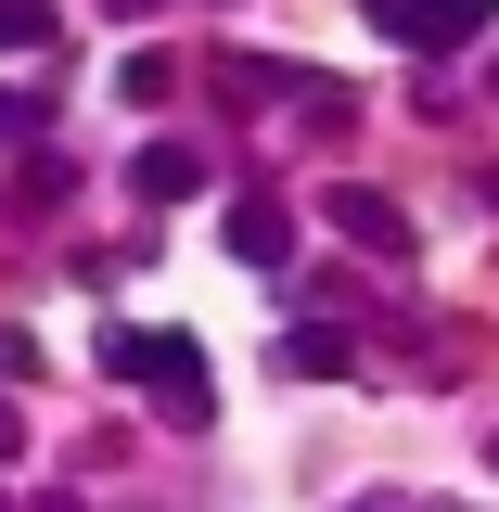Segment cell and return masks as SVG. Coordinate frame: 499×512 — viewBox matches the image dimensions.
<instances>
[{"mask_svg": "<svg viewBox=\"0 0 499 512\" xmlns=\"http://www.w3.org/2000/svg\"><path fill=\"white\" fill-rule=\"evenodd\" d=\"M141 192H154V205L205 192V154H192V141H154V154H141Z\"/></svg>", "mask_w": 499, "mask_h": 512, "instance_id": "4", "label": "cell"}, {"mask_svg": "<svg viewBox=\"0 0 499 512\" xmlns=\"http://www.w3.org/2000/svg\"><path fill=\"white\" fill-rule=\"evenodd\" d=\"M0 128H13V90H0Z\"/></svg>", "mask_w": 499, "mask_h": 512, "instance_id": "13", "label": "cell"}, {"mask_svg": "<svg viewBox=\"0 0 499 512\" xmlns=\"http://www.w3.org/2000/svg\"><path fill=\"white\" fill-rule=\"evenodd\" d=\"M359 13H372L384 39H423V13H436V0H359Z\"/></svg>", "mask_w": 499, "mask_h": 512, "instance_id": "7", "label": "cell"}, {"mask_svg": "<svg viewBox=\"0 0 499 512\" xmlns=\"http://www.w3.org/2000/svg\"><path fill=\"white\" fill-rule=\"evenodd\" d=\"M320 218H333L346 244H372V256H397V244H410V218H397L384 192H320Z\"/></svg>", "mask_w": 499, "mask_h": 512, "instance_id": "3", "label": "cell"}, {"mask_svg": "<svg viewBox=\"0 0 499 512\" xmlns=\"http://www.w3.org/2000/svg\"><path fill=\"white\" fill-rule=\"evenodd\" d=\"M487 461H499V448H487Z\"/></svg>", "mask_w": 499, "mask_h": 512, "instance_id": "15", "label": "cell"}, {"mask_svg": "<svg viewBox=\"0 0 499 512\" xmlns=\"http://www.w3.org/2000/svg\"><path fill=\"white\" fill-rule=\"evenodd\" d=\"M26 512H77V500H26Z\"/></svg>", "mask_w": 499, "mask_h": 512, "instance_id": "10", "label": "cell"}, {"mask_svg": "<svg viewBox=\"0 0 499 512\" xmlns=\"http://www.w3.org/2000/svg\"><path fill=\"white\" fill-rule=\"evenodd\" d=\"M499 26V0H436V13H423V52H461V39H487Z\"/></svg>", "mask_w": 499, "mask_h": 512, "instance_id": "5", "label": "cell"}, {"mask_svg": "<svg viewBox=\"0 0 499 512\" xmlns=\"http://www.w3.org/2000/svg\"><path fill=\"white\" fill-rule=\"evenodd\" d=\"M13 359H26V346H0V372H13Z\"/></svg>", "mask_w": 499, "mask_h": 512, "instance_id": "12", "label": "cell"}, {"mask_svg": "<svg viewBox=\"0 0 499 512\" xmlns=\"http://www.w3.org/2000/svg\"><path fill=\"white\" fill-rule=\"evenodd\" d=\"M282 372H346V333H320V320H308V333H282Z\"/></svg>", "mask_w": 499, "mask_h": 512, "instance_id": "6", "label": "cell"}, {"mask_svg": "<svg viewBox=\"0 0 499 512\" xmlns=\"http://www.w3.org/2000/svg\"><path fill=\"white\" fill-rule=\"evenodd\" d=\"M0 39H52V0H0Z\"/></svg>", "mask_w": 499, "mask_h": 512, "instance_id": "8", "label": "cell"}, {"mask_svg": "<svg viewBox=\"0 0 499 512\" xmlns=\"http://www.w3.org/2000/svg\"><path fill=\"white\" fill-rule=\"evenodd\" d=\"M192 359H205L192 333H116V320H103V372H116V384H154L167 423H205V372H192Z\"/></svg>", "mask_w": 499, "mask_h": 512, "instance_id": "1", "label": "cell"}, {"mask_svg": "<svg viewBox=\"0 0 499 512\" xmlns=\"http://www.w3.org/2000/svg\"><path fill=\"white\" fill-rule=\"evenodd\" d=\"M0 512H13V500H0Z\"/></svg>", "mask_w": 499, "mask_h": 512, "instance_id": "14", "label": "cell"}, {"mask_svg": "<svg viewBox=\"0 0 499 512\" xmlns=\"http://www.w3.org/2000/svg\"><path fill=\"white\" fill-rule=\"evenodd\" d=\"M231 256H244V269H282V256H295V218H282V192H231Z\"/></svg>", "mask_w": 499, "mask_h": 512, "instance_id": "2", "label": "cell"}, {"mask_svg": "<svg viewBox=\"0 0 499 512\" xmlns=\"http://www.w3.org/2000/svg\"><path fill=\"white\" fill-rule=\"evenodd\" d=\"M359 512H410V500H359Z\"/></svg>", "mask_w": 499, "mask_h": 512, "instance_id": "11", "label": "cell"}, {"mask_svg": "<svg viewBox=\"0 0 499 512\" xmlns=\"http://www.w3.org/2000/svg\"><path fill=\"white\" fill-rule=\"evenodd\" d=\"M0 448H13V397H0Z\"/></svg>", "mask_w": 499, "mask_h": 512, "instance_id": "9", "label": "cell"}]
</instances>
